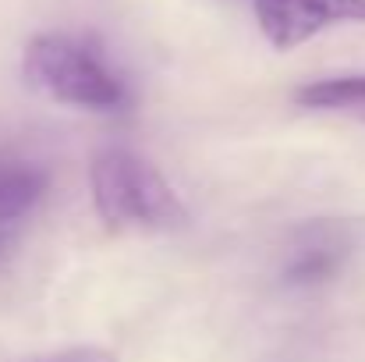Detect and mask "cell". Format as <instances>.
Here are the masks:
<instances>
[{"instance_id": "cell-6", "label": "cell", "mask_w": 365, "mask_h": 362, "mask_svg": "<svg viewBox=\"0 0 365 362\" xmlns=\"http://www.w3.org/2000/svg\"><path fill=\"white\" fill-rule=\"evenodd\" d=\"M18 362H118L110 348H96V345H78V348H61V352H43V356H29Z\"/></svg>"}, {"instance_id": "cell-3", "label": "cell", "mask_w": 365, "mask_h": 362, "mask_svg": "<svg viewBox=\"0 0 365 362\" xmlns=\"http://www.w3.org/2000/svg\"><path fill=\"white\" fill-rule=\"evenodd\" d=\"M259 32L277 50H294L319 32L365 21V0H252Z\"/></svg>"}, {"instance_id": "cell-1", "label": "cell", "mask_w": 365, "mask_h": 362, "mask_svg": "<svg viewBox=\"0 0 365 362\" xmlns=\"http://www.w3.org/2000/svg\"><path fill=\"white\" fill-rule=\"evenodd\" d=\"M89 188L96 217L114 231H181L188 228V206L167 174L135 149L107 146L93 156Z\"/></svg>"}, {"instance_id": "cell-5", "label": "cell", "mask_w": 365, "mask_h": 362, "mask_svg": "<svg viewBox=\"0 0 365 362\" xmlns=\"http://www.w3.org/2000/svg\"><path fill=\"white\" fill-rule=\"evenodd\" d=\"M294 104L316 114H341V118L365 121V75H341L319 79L294 93Z\"/></svg>"}, {"instance_id": "cell-2", "label": "cell", "mask_w": 365, "mask_h": 362, "mask_svg": "<svg viewBox=\"0 0 365 362\" xmlns=\"http://www.w3.org/2000/svg\"><path fill=\"white\" fill-rule=\"evenodd\" d=\"M21 75L39 96L64 107L114 114L128 104V86L107 57L68 32L32 36L21 57Z\"/></svg>"}, {"instance_id": "cell-4", "label": "cell", "mask_w": 365, "mask_h": 362, "mask_svg": "<svg viewBox=\"0 0 365 362\" xmlns=\"http://www.w3.org/2000/svg\"><path fill=\"white\" fill-rule=\"evenodd\" d=\"M351 252V238L337 224H309L287 245L280 281L287 288H312L330 281Z\"/></svg>"}]
</instances>
